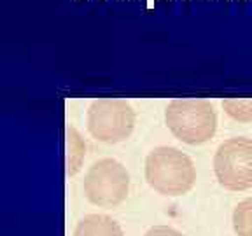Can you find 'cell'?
I'll return each mask as SVG.
<instances>
[{
	"instance_id": "6da1fadb",
	"label": "cell",
	"mask_w": 252,
	"mask_h": 236,
	"mask_svg": "<svg viewBox=\"0 0 252 236\" xmlns=\"http://www.w3.org/2000/svg\"><path fill=\"white\" fill-rule=\"evenodd\" d=\"M146 180L163 196H182L196 180L191 157L175 147H156L146 157Z\"/></svg>"
},
{
	"instance_id": "7a4b0ae2",
	"label": "cell",
	"mask_w": 252,
	"mask_h": 236,
	"mask_svg": "<svg viewBox=\"0 0 252 236\" xmlns=\"http://www.w3.org/2000/svg\"><path fill=\"white\" fill-rule=\"evenodd\" d=\"M165 121L173 137L188 146H200L214 137L217 116L203 98H175L165 110Z\"/></svg>"
},
{
	"instance_id": "3957f363",
	"label": "cell",
	"mask_w": 252,
	"mask_h": 236,
	"mask_svg": "<svg viewBox=\"0 0 252 236\" xmlns=\"http://www.w3.org/2000/svg\"><path fill=\"white\" fill-rule=\"evenodd\" d=\"M88 131L103 144H119L130 137L135 128V112L126 100H93L86 116Z\"/></svg>"
},
{
	"instance_id": "277c9868",
	"label": "cell",
	"mask_w": 252,
	"mask_h": 236,
	"mask_svg": "<svg viewBox=\"0 0 252 236\" xmlns=\"http://www.w3.org/2000/svg\"><path fill=\"white\" fill-rule=\"evenodd\" d=\"M84 196L98 206H118L130 191L128 170L116 159H100L88 170L83 184Z\"/></svg>"
},
{
	"instance_id": "5b68a950",
	"label": "cell",
	"mask_w": 252,
	"mask_h": 236,
	"mask_svg": "<svg viewBox=\"0 0 252 236\" xmlns=\"http://www.w3.org/2000/svg\"><path fill=\"white\" fill-rule=\"evenodd\" d=\"M214 172L219 184L228 191L252 187V140L233 137L222 142L214 156Z\"/></svg>"
},
{
	"instance_id": "8992f818",
	"label": "cell",
	"mask_w": 252,
	"mask_h": 236,
	"mask_svg": "<svg viewBox=\"0 0 252 236\" xmlns=\"http://www.w3.org/2000/svg\"><path fill=\"white\" fill-rule=\"evenodd\" d=\"M74 236H125L121 226L112 217L91 213L81 219L74 229Z\"/></svg>"
},
{
	"instance_id": "52a82bcc",
	"label": "cell",
	"mask_w": 252,
	"mask_h": 236,
	"mask_svg": "<svg viewBox=\"0 0 252 236\" xmlns=\"http://www.w3.org/2000/svg\"><path fill=\"white\" fill-rule=\"evenodd\" d=\"M86 146L74 126H67V175L74 177L84 161Z\"/></svg>"
},
{
	"instance_id": "ba28073f",
	"label": "cell",
	"mask_w": 252,
	"mask_h": 236,
	"mask_svg": "<svg viewBox=\"0 0 252 236\" xmlns=\"http://www.w3.org/2000/svg\"><path fill=\"white\" fill-rule=\"evenodd\" d=\"M233 229L238 236H252V198L240 201L235 206Z\"/></svg>"
},
{
	"instance_id": "9c48e42d",
	"label": "cell",
	"mask_w": 252,
	"mask_h": 236,
	"mask_svg": "<svg viewBox=\"0 0 252 236\" xmlns=\"http://www.w3.org/2000/svg\"><path fill=\"white\" fill-rule=\"evenodd\" d=\"M222 109L235 121H252V96H247V98H224L222 100Z\"/></svg>"
},
{
	"instance_id": "30bf717a",
	"label": "cell",
	"mask_w": 252,
	"mask_h": 236,
	"mask_svg": "<svg viewBox=\"0 0 252 236\" xmlns=\"http://www.w3.org/2000/svg\"><path fill=\"white\" fill-rule=\"evenodd\" d=\"M144 236H184V235L179 233L177 229L168 228V226H154Z\"/></svg>"
}]
</instances>
